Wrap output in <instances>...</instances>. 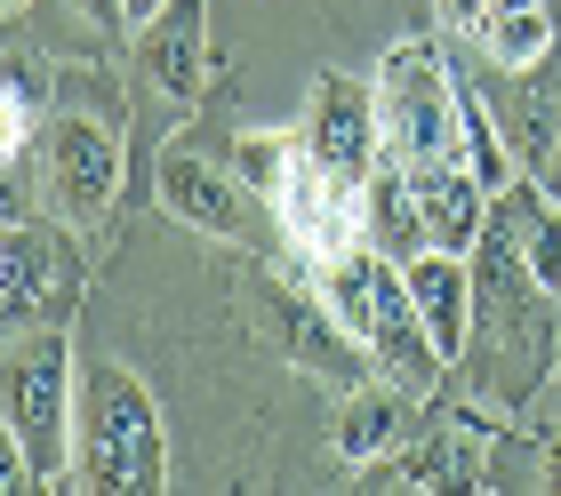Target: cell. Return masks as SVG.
Returning <instances> with one entry per match:
<instances>
[{
  "mask_svg": "<svg viewBox=\"0 0 561 496\" xmlns=\"http://www.w3.org/2000/svg\"><path fill=\"white\" fill-rule=\"evenodd\" d=\"M553 353H561L553 289L529 273L514 224L490 208V232L473 241V353L466 360L490 377L497 408H522V393L553 369Z\"/></svg>",
  "mask_w": 561,
  "mask_h": 496,
  "instance_id": "cell-1",
  "label": "cell"
},
{
  "mask_svg": "<svg viewBox=\"0 0 561 496\" xmlns=\"http://www.w3.org/2000/svg\"><path fill=\"white\" fill-rule=\"evenodd\" d=\"M313 297L337 312V328L377 360V377H393V384H410V393L425 401L433 384L449 377V360L442 345L425 336L417 321V297H410V265H393L386 249H369V241H353L337 249L329 265H313Z\"/></svg>",
  "mask_w": 561,
  "mask_h": 496,
  "instance_id": "cell-2",
  "label": "cell"
},
{
  "mask_svg": "<svg viewBox=\"0 0 561 496\" xmlns=\"http://www.w3.org/2000/svg\"><path fill=\"white\" fill-rule=\"evenodd\" d=\"M72 488L96 496H161L169 488V425L161 401L121 360H81V416H72Z\"/></svg>",
  "mask_w": 561,
  "mask_h": 496,
  "instance_id": "cell-3",
  "label": "cell"
},
{
  "mask_svg": "<svg viewBox=\"0 0 561 496\" xmlns=\"http://www.w3.org/2000/svg\"><path fill=\"white\" fill-rule=\"evenodd\" d=\"M72 416H81V353L65 321L9 328V369H0V425L33 449L41 488H72Z\"/></svg>",
  "mask_w": 561,
  "mask_h": 496,
  "instance_id": "cell-4",
  "label": "cell"
},
{
  "mask_svg": "<svg viewBox=\"0 0 561 496\" xmlns=\"http://www.w3.org/2000/svg\"><path fill=\"white\" fill-rule=\"evenodd\" d=\"M377 120H386V161H449L457 81L433 41L386 48V65H377Z\"/></svg>",
  "mask_w": 561,
  "mask_h": 496,
  "instance_id": "cell-5",
  "label": "cell"
},
{
  "mask_svg": "<svg viewBox=\"0 0 561 496\" xmlns=\"http://www.w3.org/2000/svg\"><path fill=\"white\" fill-rule=\"evenodd\" d=\"M81 280H89V265H81L72 224L9 208V232H0V312H9V328L65 321V312L81 304Z\"/></svg>",
  "mask_w": 561,
  "mask_h": 496,
  "instance_id": "cell-6",
  "label": "cell"
},
{
  "mask_svg": "<svg viewBox=\"0 0 561 496\" xmlns=\"http://www.w3.org/2000/svg\"><path fill=\"white\" fill-rule=\"evenodd\" d=\"M152 193L176 224L209 232V241H249V224H257V193L241 185L233 152H209L193 137H176L161 152V169H152Z\"/></svg>",
  "mask_w": 561,
  "mask_h": 496,
  "instance_id": "cell-7",
  "label": "cell"
},
{
  "mask_svg": "<svg viewBox=\"0 0 561 496\" xmlns=\"http://www.w3.org/2000/svg\"><path fill=\"white\" fill-rule=\"evenodd\" d=\"M305 161H321L345 185H369L377 161H386V120H377V81H353V72H321L313 104H305Z\"/></svg>",
  "mask_w": 561,
  "mask_h": 496,
  "instance_id": "cell-8",
  "label": "cell"
},
{
  "mask_svg": "<svg viewBox=\"0 0 561 496\" xmlns=\"http://www.w3.org/2000/svg\"><path fill=\"white\" fill-rule=\"evenodd\" d=\"M41 176H48V208L65 224H105V208L121 193V137L89 113H65L41 137Z\"/></svg>",
  "mask_w": 561,
  "mask_h": 496,
  "instance_id": "cell-9",
  "label": "cell"
},
{
  "mask_svg": "<svg viewBox=\"0 0 561 496\" xmlns=\"http://www.w3.org/2000/svg\"><path fill=\"white\" fill-rule=\"evenodd\" d=\"M273 217H280V232H289V249L305 256V265H329L337 249L369 241V232H362V185L329 176L321 161H297V176L273 200Z\"/></svg>",
  "mask_w": 561,
  "mask_h": 496,
  "instance_id": "cell-10",
  "label": "cell"
},
{
  "mask_svg": "<svg viewBox=\"0 0 561 496\" xmlns=\"http://www.w3.org/2000/svg\"><path fill=\"white\" fill-rule=\"evenodd\" d=\"M137 57H145V81L161 96L201 104V89H209V0H169L137 33Z\"/></svg>",
  "mask_w": 561,
  "mask_h": 496,
  "instance_id": "cell-11",
  "label": "cell"
},
{
  "mask_svg": "<svg viewBox=\"0 0 561 496\" xmlns=\"http://www.w3.org/2000/svg\"><path fill=\"white\" fill-rule=\"evenodd\" d=\"M490 481V432L481 425H433V432H410V449H393L377 464V488H473Z\"/></svg>",
  "mask_w": 561,
  "mask_h": 496,
  "instance_id": "cell-12",
  "label": "cell"
},
{
  "mask_svg": "<svg viewBox=\"0 0 561 496\" xmlns=\"http://www.w3.org/2000/svg\"><path fill=\"white\" fill-rule=\"evenodd\" d=\"M410 297H417V321L442 345V360L466 369V353H473V256H457V249L410 256Z\"/></svg>",
  "mask_w": 561,
  "mask_h": 496,
  "instance_id": "cell-13",
  "label": "cell"
},
{
  "mask_svg": "<svg viewBox=\"0 0 561 496\" xmlns=\"http://www.w3.org/2000/svg\"><path fill=\"white\" fill-rule=\"evenodd\" d=\"M410 432H417V393L410 384H345V416H337V449L353 473H377L393 449H410Z\"/></svg>",
  "mask_w": 561,
  "mask_h": 496,
  "instance_id": "cell-14",
  "label": "cell"
},
{
  "mask_svg": "<svg viewBox=\"0 0 561 496\" xmlns=\"http://www.w3.org/2000/svg\"><path fill=\"white\" fill-rule=\"evenodd\" d=\"M401 169H410V193H417V217L433 232V249L473 256V241L490 232V193H481V176L457 169V161H401Z\"/></svg>",
  "mask_w": 561,
  "mask_h": 496,
  "instance_id": "cell-15",
  "label": "cell"
},
{
  "mask_svg": "<svg viewBox=\"0 0 561 496\" xmlns=\"http://www.w3.org/2000/svg\"><path fill=\"white\" fill-rule=\"evenodd\" d=\"M362 232H369V249L393 256V265H410V256L433 249V232L417 217V193H410V169H401V161H377V176L362 185Z\"/></svg>",
  "mask_w": 561,
  "mask_h": 496,
  "instance_id": "cell-16",
  "label": "cell"
},
{
  "mask_svg": "<svg viewBox=\"0 0 561 496\" xmlns=\"http://www.w3.org/2000/svg\"><path fill=\"white\" fill-rule=\"evenodd\" d=\"M561 41V16L546 0H490L481 9V57L505 65V72H538Z\"/></svg>",
  "mask_w": 561,
  "mask_h": 496,
  "instance_id": "cell-17",
  "label": "cell"
},
{
  "mask_svg": "<svg viewBox=\"0 0 561 496\" xmlns=\"http://www.w3.org/2000/svg\"><path fill=\"white\" fill-rule=\"evenodd\" d=\"M490 208H497L505 224H514V241H522V256H529V273H538L546 289L561 297V193H546L538 176H522V185H505Z\"/></svg>",
  "mask_w": 561,
  "mask_h": 496,
  "instance_id": "cell-18",
  "label": "cell"
},
{
  "mask_svg": "<svg viewBox=\"0 0 561 496\" xmlns=\"http://www.w3.org/2000/svg\"><path fill=\"white\" fill-rule=\"evenodd\" d=\"M449 161H457V169H473L490 200H497L505 185H522V152L505 145V128H497L490 104L466 96V89H457V137H449Z\"/></svg>",
  "mask_w": 561,
  "mask_h": 496,
  "instance_id": "cell-19",
  "label": "cell"
},
{
  "mask_svg": "<svg viewBox=\"0 0 561 496\" xmlns=\"http://www.w3.org/2000/svg\"><path fill=\"white\" fill-rule=\"evenodd\" d=\"M225 152H233L241 185L273 208V200H280V185H289V176H297V161H305V137H280V128H241V137L225 145Z\"/></svg>",
  "mask_w": 561,
  "mask_h": 496,
  "instance_id": "cell-20",
  "label": "cell"
},
{
  "mask_svg": "<svg viewBox=\"0 0 561 496\" xmlns=\"http://www.w3.org/2000/svg\"><path fill=\"white\" fill-rule=\"evenodd\" d=\"M33 120H41V65L16 48V57H9V120H0V152H9V161H24Z\"/></svg>",
  "mask_w": 561,
  "mask_h": 496,
  "instance_id": "cell-21",
  "label": "cell"
},
{
  "mask_svg": "<svg viewBox=\"0 0 561 496\" xmlns=\"http://www.w3.org/2000/svg\"><path fill=\"white\" fill-rule=\"evenodd\" d=\"M72 9H81L96 33H129V0H72Z\"/></svg>",
  "mask_w": 561,
  "mask_h": 496,
  "instance_id": "cell-22",
  "label": "cell"
},
{
  "mask_svg": "<svg viewBox=\"0 0 561 496\" xmlns=\"http://www.w3.org/2000/svg\"><path fill=\"white\" fill-rule=\"evenodd\" d=\"M481 9H490V0H442V24L449 33H481Z\"/></svg>",
  "mask_w": 561,
  "mask_h": 496,
  "instance_id": "cell-23",
  "label": "cell"
},
{
  "mask_svg": "<svg viewBox=\"0 0 561 496\" xmlns=\"http://www.w3.org/2000/svg\"><path fill=\"white\" fill-rule=\"evenodd\" d=\"M538 488H561V440H553V449H538Z\"/></svg>",
  "mask_w": 561,
  "mask_h": 496,
  "instance_id": "cell-24",
  "label": "cell"
},
{
  "mask_svg": "<svg viewBox=\"0 0 561 496\" xmlns=\"http://www.w3.org/2000/svg\"><path fill=\"white\" fill-rule=\"evenodd\" d=\"M161 9H169V0H129V33H145V24L161 16Z\"/></svg>",
  "mask_w": 561,
  "mask_h": 496,
  "instance_id": "cell-25",
  "label": "cell"
},
{
  "mask_svg": "<svg viewBox=\"0 0 561 496\" xmlns=\"http://www.w3.org/2000/svg\"><path fill=\"white\" fill-rule=\"evenodd\" d=\"M24 9H33V0H9V16H24Z\"/></svg>",
  "mask_w": 561,
  "mask_h": 496,
  "instance_id": "cell-26",
  "label": "cell"
},
{
  "mask_svg": "<svg viewBox=\"0 0 561 496\" xmlns=\"http://www.w3.org/2000/svg\"><path fill=\"white\" fill-rule=\"evenodd\" d=\"M553 393H561V353H553Z\"/></svg>",
  "mask_w": 561,
  "mask_h": 496,
  "instance_id": "cell-27",
  "label": "cell"
},
{
  "mask_svg": "<svg viewBox=\"0 0 561 496\" xmlns=\"http://www.w3.org/2000/svg\"><path fill=\"white\" fill-rule=\"evenodd\" d=\"M546 9H553V16H561V0H546Z\"/></svg>",
  "mask_w": 561,
  "mask_h": 496,
  "instance_id": "cell-28",
  "label": "cell"
}]
</instances>
